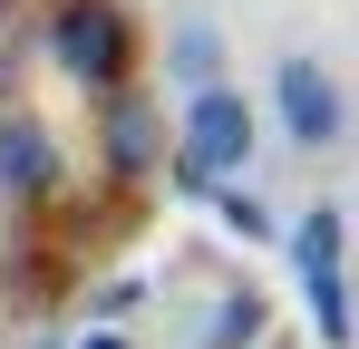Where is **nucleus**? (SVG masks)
Here are the masks:
<instances>
[{
    "mask_svg": "<svg viewBox=\"0 0 359 349\" xmlns=\"http://www.w3.org/2000/svg\"><path fill=\"white\" fill-rule=\"evenodd\" d=\"M252 107H243L233 88L214 78V88H184V126H175V184L184 194H214L224 174L252 165Z\"/></svg>",
    "mask_w": 359,
    "mask_h": 349,
    "instance_id": "obj_1",
    "label": "nucleus"
},
{
    "mask_svg": "<svg viewBox=\"0 0 359 349\" xmlns=\"http://www.w3.org/2000/svg\"><path fill=\"white\" fill-rule=\"evenodd\" d=\"M49 58H59L88 97H107V88L136 78V20H126L117 0H59V20H49Z\"/></svg>",
    "mask_w": 359,
    "mask_h": 349,
    "instance_id": "obj_2",
    "label": "nucleus"
},
{
    "mask_svg": "<svg viewBox=\"0 0 359 349\" xmlns=\"http://www.w3.org/2000/svg\"><path fill=\"white\" fill-rule=\"evenodd\" d=\"M292 272H301V291H311V330H320V349H350L359 330H350V224H340V204H311L292 224Z\"/></svg>",
    "mask_w": 359,
    "mask_h": 349,
    "instance_id": "obj_3",
    "label": "nucleus"
},
{
    "mask_svg": "<svg viewBox=\"0 0 359 349\" xmlns=\"http://www.w3.org/2000/svg\"><path fill=\"white\" fill-rule=\"evenodd\" d=\"M272 107H282V136H292L301 156H330L340 136H350V97H340V78L320 68V58H282L272 68Z\"/></svg>",
    "mask_w": 359,
    "mask_h": 349,
    "instance_id": "obj_4",
    "label": "nucleus"
},
{
    "mask_svg": "<svg viewBox=\"0 0 359 349\" xmlns=\"http://www.w3.org/2000/svg\"><path fill=\"white\" fill-rule=\"evenodd\" d=\"M97 156H107V174H117V184H146V174H165V107H156V97H136V88H107Z\"/></svg>",
    "mask_w": 359,
    "mask_h": 349,
    "instance_id": "obj_5",
    "label": "nucleus"
},
{
    "mask_svg": "<svg viewBox=\"0 0 359 349\" xmlns=\"http://www.w3.org/2000/svg\"><path fill=\"white\" fill-rule=\"evenodd\" d=\"M0 194H10V204H49V194H59V136L29 107L0 116Z\"/></svg>",
    "mask_w": 359,
    "mask_h": 349,
    "instance_id": "obj_6",
    "label": "nucleus"
},
{
    "mask_svg": "<svg viewBox=\"0 0 359 349\" xmlns=\"http://www.w3.org/2000/svg\"><path fill=\"white\" fill-rule=\"evenodd\" d=\"M165 78H175V88H214V78H224V29H214V20H184L175 39H165Z\"/></svg>",
    "mask_w": 359,
    "mask_h": 349,
    "instance_id": "obj_7",
    "label": "nucleus"
},
{
    "mask_svg": "<svg viewBox=\"0 0 359 349\" xmlns=\"http://www.w3.org/2000/svg\"><path fill=\"white\" fill-rule=\"evenodd\" d=\"M262 320H272V310H262V291H243V282H233L214 310H204L194 349H252V340H262Z\"/></svg>",
    "mask_w": 359,
    "mask_h": 349,
    "instance_id": "obj_8",
    "label": "nucleus"
},
{
    "mask_svg": "<svg viewBox=\"0 0 359 349\" xmlns=\"http://www.w3.org/2000/svg\"><path fill=\"white\" fill-rule=\"evenodd\" d=\"M214 214H224L243 242H272V214H262V194H243V184H214Z\"/></svg>",
    "mask_w": 359,
    "mask_h": 349,
    "instance_id": "obj_9",
    "label": "nucleus"
},
{
    "mask_svg": "<svg viewBox=\"0 0 359 349\" xmlns=\"http://www.w3.org/2000/svg\"><path fill=\"white\" fill-rule=\"evenodd\" d=\"M68 349H136V340H117V330H78Z\"/></svg>",
    "mask_w": 359,
    "mask_h": 349,
    "instance_id": "obj_10",
    "label": "nucleus"
},
{
    "mask_svg": "<svg viewBox=\"0 0 359 349\" xmlns=\"http://www.w3.org/2000/svg\"><path fill=\"white\" fill-rule=\"evenodd\" d=\"M29 349H68V340H29Z\"/></svg>",
    "mask_w": 359,
    "mask_h": 349,
    "instance_id": "obj_11",
    "label": "nucleus"
}]
</instances>
